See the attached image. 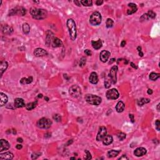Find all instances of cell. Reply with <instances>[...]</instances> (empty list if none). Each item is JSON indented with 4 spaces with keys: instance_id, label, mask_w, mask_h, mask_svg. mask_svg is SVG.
Masks as SVG:
<instances>
[{
    "instance_id": "obj_53",
    "label": "cell",
    "mask_w": 160,
    "mask_h": 160,
    "mask_svg": "<svg viewBox=\"0 0 160 160\" xmlns=\"http://www.w3.org/2000/svg\"><path fill=\"white\" fill-rule=\"evenodd\" d=\"M125 45H126V41L124 40H123L121 42V47H124L125 46Z\"/></svg>"
},
{
    "instance_id": "obj_38",
    "label": "cell",
    "mask_w": 160,
    "mask_h": 160,
    "mask_svg": "<svg viewBox=\"0 0 160 160\" xmlns=\"http://www.w3.org/2000/svg\"><path fill=\"white\" fill-rule=\"evenodd\" d=\"M53 118L54 119V120L57 121V122H60L61 121V116L58 114H55L53 116Z\"/></svg>"
},
{
    "instance_id": "obj_54",
    "label": "cell",
    "mask_w": 160,
    "mask_h": 160,
    "mask_svg": "<svg viewBox=\"0 0 160 160\" xmlns=\"http://www.w3.org/2000/svg\"><path fill=\"white\" fill-rule=\"evenodd\" d=\"M17 141L19 143H22L23 141V139H22L21 138H18L17 139Z\"/></svg>"
},
{
    "instance_id": "obj_39",
    "label": "cell",
    "mask_w": 160,
    "mask_h": 160,
    "mask_svg": "<svg viewBox=\"0 0 160 160\" xmlns=\"http://www.w3.org/2000/svg\"><path fill=\"white\" fill-rule=\"evenodd\" d=\"M149 18L148 17L147 14H144V15H143L142 16H141V17L139 18V21H140L141 22H143L144 21H146V20H149Z\"/></svg>"
},
{
    "instance_id": "obj_16",
    "label": "cell",
    "mask_w": 160,
    "mask_h": 160,
    "mask_svg": "<svg viewBox=\"0 0 160 160\" xmlns=\"http://www.w3.org/2000/svg\"><path fill=\"white\" fill-rule=\"evenodd\" d=\"M51 44L53 48H58V47L63 46V42L61 41V40H59V38H56V37H54L53 38Z\"/></svg>"
},
{
    "instance_id": "obj_35",
    "label": "cell",
    "mask_w": 160,
    "mask_h": 160,
    "mask_svg": "<svg viewBox=\"0 0 160 160\" xmlns=\"http://www.w3.org/2000/svg\"><path fill=\"white\" fill-rule=\"evenodd\" d=\"M86 59L85 57H82L80 59V61H79V66L83 68V67L85 66V65H86Z\"/></svg>"
},
{
    "instance_id": "obj_3",
    "label": "cell",
    "mask_w": 160,
    "mask_h": 160,
    "mask_svg": "<svg viewBox=\"0 0 160 160\" xmlns=\"http://www.w3.org/2000/svg\"><path fill=\"white\" fill-rule=\"evenodd\" d=\"M85 100L88 103L94 105V106H98L102 101V99L101 97H99L97 95L92 94H87L85 96Z\"/></svg>"
},
{
    "instance_id": "obj_58",
    "label": "cell",
    "mask_w": 160,
    "mask_h": 160,
    "mask_svg": "<svg viewBox=\"0 0 160 160\" xmlns=\"http://www.w3.org/2000/svg\"><path fill=\"white\" fill-rule=\"evenodd\" d=\"M72 143H73V139H71V141H70V140L68 142V143H67V146L69 144H71Z\"/></svg>"
},
{
    "instance_id": "obj_10",
    "label": "cell",
    "mask_w": 160,
    "mask_h": 160,
    "mask_svg": "<svg viewBox=\"0 0 160 160\" xmlns=\"http://www.w3.org/2000/svg\"><path fill=\"white\" fill-rule=\"evenodd\" d=\"M107 135V130L104 126H101L99 128V131L98 133L97 136H96V140L102 141V139Z\"/></svg>"
},
{
    "instance_id": "obj_41",
    "label": "cell",
    "mask_w": 160,
    "mask_h": 160,
    "mask_svg": "<svg viewBox=\"0 0 160 160\" xmlns=\"http://www.w3.org/2000/svg\"><path fill=\"white\" fill-rule=\"evenodd\" d=\"M111 81L108 80V79H106V81H104V86L106 88H109L111 86Z\"/></svg>"
},
{
    "instance_id": "obj_44",
    "label": "cell",
    "mask_w": 160,
    "mask_h": 160,
    "mask_svg": "<svg viewBox=\"0 0 160 160\" xmlns=\"http://www.w3.org/2000/svg\"><path fill=\"white\" fill-rule=\"evenodd\" d=\"M95 3L96 5L100 6L103 3V0H97V1L95 2Z\"/></svg>"
},
{
    "instance_id": "obj_36",
    "label": "cell",
    "mask_w": 160,
    "mask_h": 160,
    "mask_svg": "<svg viewBox=\"0 0 160 160\" xmlns=\"http://www.w3.org/2000/svg\"><path fill=\"white\" fill-rule=\"evenodd\" d=\"M147 15L149 18H152V19H154V18H155V17H156V13H155L154 11H152V10H149V11L148 12Z\"/></svg>"
},
{
    "instance_id": "obj_60",
    "label": "cell",
    "mask_w": 160,
    "mask_h": 160,
    "mask_svg": "<svg viewBox=\"0 0 160 160\" xmlns=\"http://www.w3.org/2000/svg\"><path fill=\"white\" fill-rule=\"evenodd\" d=\"M160 104L159 103V104H158V106H157V110H158V111H160Z\"/></svg>"
},
{
    "instance_id": "obj_26",
    "label": "cell",
    "mask_w": 160,
    "mask_h": 160,
    "mask_svg": "<svg viewBox=\"0 0 160 160\" xmlns=\"http://www.w3.org/2000/svg\"><path fill=\"white\" fill-rule=\"evenodd\" d=\"M8 66V64L6 61H2L0 65V71H1V76H2L3 73L6 70Z\"/></svg>"
},
{
    "instance_id": "obj_51",
    "label": "cell",
    "mask_w": 160,
    "mask_h": 160,
    "mask_svg": "<svg viewBox=\"0 0 160 160\" xmlns=\"http://www.w3.org/2000/svg\"><path fill=\"white\" fill-rule=\"evenodd\" d=\"M74 3L76 4V5L78 6H80V1H77V0H76V1H74Z\"/></svg>"
},
{
    "instance_id": "obj_11",
    "label": "cell",
    "mask_w": 160,
    "mask_h": 160,
    "mask_svg": "<svg viewBox=\"0 0 160 160\" xmlns=\"http://www.w3.org/2000/svg\"><path fill=\"white\" fill-rule=\"evenodd\" d=\"M110 56V52L108 51H102L99 54V59L103 63H106Z\"/></svg>"
},
{
    "instance_id": "obj_1",
    "label": "cell",
    "mask_w": 160,
    "mask_h": 160,
    "mask_svg": "<svg viewBox=\"0 0 160 160\" xmlns=\"http://www.w3.org/2000/svg\"><path fill=\"white\" fill-rule=\"evenodd\" d=\"M30 14L34 19L36 20H43L46 18L48 13L43 9H38L36 8H32L30 9Z\"/></svg>"
},
{
    "instance_id": "obj_48",
    "label": "cell",
    "mask_w": 160,
    "mask_h": 160,
    "mask_svg": "<svg viewBox=\"0 0 160 160\" xmlns=\"http://www.w3.org/2000/svg\"><path fill=\"white\" fill-rule=\"evenodd\" d=\"M130 65H131V66L132 67V68H135V69H138V67L136 66V65L134 64V63H133V62H131L130 63Z\"/></svg>"
},
{
    "instance_id": "obj_17",
    "label": "cell",
    "mask_w": 160,
    "mask_h": 160,
    "mask_svg": "<svg viewBox=\"0 0 160 160\" xmlns=\"http://www.w3.org/2000/svg\"><path fill=\"white\" fill-rule=\"evenodd\" d=\"M90 83L92 84H97L98 82V76L96 72H92L89 78Z\"/></svg>"
},
{
    "instance_id": "obj_42",
    "label": "cell",
    "mask_w": 160,
    "mask_h": 160,
    "mask_svg": "<svg viewBox=\"0 0 160 160\" xmlns=\"http://www.w3.org/2000/svg\"><path fill=\"white\" fill-rule=\"evenodd\" d=\"M85 153H86V156L85 158V160H91L92 158V156L90 152L88 150H85Z\"/></svg>"
},
{
    "instance_id": "obj_20",
    "label": "cell",
    "mask_w": 160,
    "mask_h": 160,
    "mask_svg": "<svg viewBox=\"0 0 160 160\" xmlns=\"http://www.w3.org/2000/svg\"><path fill=\"white\" fill-rule=\"evenodd\" d=\"M102 141L104 145L108 146L110 145V144H111L113 141V137L111 135H106V136L103 139Z\"/></svg>"
},
{
    "instance_id": "obj_21",
    "label": "cell",
    "mask_w": 160,
    "mask_h": 160,
    "mask_svg": "<svg viewBox=\"0 0 160 160\" xmlns=\"http://www.w3.org/2000/svg\"><path fill=\"white\" fill-rule=\"evenodd\" d=\"M2 32L4 34H11L13 32V28L8 25H6L3 28Z\"/></svg>"
},
{
    "instance_id": "obj_25",
    "label": "cell",
    "mask_w": 160,
    "mask_h": 160,
    "mask_svg": "<svg viewBox=\"0 0 160 160\" xmlns=\"http://www.w3.org/2000/svg\"><path fill=\"white\" fill-rule=\"evenodd\" d=\"M124 107H125V105H124V103L121 101H119L116 106V110L118 113H121L124 111Z\"/></svg>"
},
{
    "instance_id": "obj_4",
    "label": "cell",
    "mask_w": 160,
    "mask_h": 160,
    "mask_svg": "<svg viewBox=\"0 0 160 160\" xmlns=\"http://www.w3.org/2000/svg\"><path fill=\"white\" fill-rule=\"evenodd\" d=\"M101 20L102 18L101 14L98 11H95L90 16V23L93 26L99 25L101 23Z\"/></svg>"
},
{
    "instance_id": "obj_43",
    "label": "cell",
    "mask_w": 160,
    "mask_h": 160,
    "mask_svg": "<svg viewBox=\"0 0 160 160\" xmlns=\"http://www.w3.org/2000/svg\"><path fill=\"white\" fill-rule=\"evenodd\" d=\"M155 125H156V130H158V131H160V121L159 119H158V120L156 121V122H155Z\"/></svg>"
},
{
    "instance_id": "obj_30",
    "label": "cell",
    "mask_w": 160,
    "mask_h": 160,
    "mask_svg": "<svg viewBox=\"0 0 160 160\" xmlns=\"http://www.w3.org/2000/svg\"><path fill=\"white\" fill-rule=\"evenodd\" d=\"M150 102V99H148V98H142L141 99H138V101H137V104H138L139 106H143L144 104H146V103H148Z\"/></svg>"
},
{
    "instance_id": "obj_37",
    "label": "cell",
    "mask_w": 160,
    "mask_h": 160,
    "mask_svg": "<svg viewBox=\"0 0 160 160\" xmlns=\"http://www.w3.org/2000/svg\"><path fill=\"white\" fill-rule=\"evenodd\" d=\"M126 134H124V133H119L118 135V138L120 141L124 140V139L126 138Z\"/></svg>"
},
{
    "instance_id": "obj_14",
    "label": "cell",
    "mask_w": 160,
    "mask_h": 160,
    "mask_svg": "<svg viewBox=\"0 0 160 160\" xmlns=\"http://www.w3.org/2000/svg\"><path fill=\"white\" fill-rule=\"evenodd\" d=\"M34 55L36 57H40V56H46L48 54V53L46 50H45L43 48H36L35 50L34 51Z\"/></svg>"
},
{
    "instance_id": "obj_32",
    "label": "cell",
    "mask_w": 160,
    "mask_h": 160,
    "mask_svg": "<svg viewBox=\"0 0 160 160\" xmlns=\"http://www.w3.org/2000/svg\"><path fill=\"white\" fill-rule=\"evenodd\" d=\"M160 74L158 73H150L149 76V78L150 80H152V81H156L157 79H158L160 78Z\"/></svg>"
},
{
    "instance_id": "obj_34",
    "label": "cell",
    "mask_w": 160,
    "mask_h": 160,
    "mask_svg": "<svg viewBox=\"0 0 160 160\" xmlns=\"http://www.w3.org/2000/svg\"><path fill=\"white\" fill-rule=\"evenodd\" d=\"M106 27L108 28H111L113 26V21L111 18H108L107 20H106Z\"/></svg>"
},
{
    "instance_id": "obj_62",
    "label": "cell",
    "mask_w": 160,
    "mask_h": 160,
    "mask_svg": "<svg viewBox=\"0 0 160 160\" xmlns=\"http://www.w3.org/2000/svg\"><path fill=\"white\" fill-rule=\"evenodd\" d=\"M71 160H75V158H74V157H71V158H70Z\"/></svg>"
},
{
    "instance_id": "obj_24",
    "label": "cell",
    "mask_w": 160,
    "mask_h": 160,
    "mask_svg": "<svg viewBox=\"0 0 160 160\" xmlns=\"http://www.w3.org/2000/svg\"><path fill=\"white\" fill-rule=\"evenodd\" d=\"M92 46L95 49H99L102 47V41L101 40H98V41H91Z\"/></svg>"
},
{
    "instance_id": "obj_28",
    "label": "cell",
    "mask_w": 160,
    "mask_h": 160,
    "mask_svg": "<svg viewBox=\"0 0 160 160\" xmlns=\"http://www.w3.org/2000/svg\"><path fill=\"white\" fill-rule=\"evenodd\" d=\"M121 150H114V149H112V150H110V151L108 152V158H114V157L117 156L118 155H119V153H120Z\"/></svg>"
},
{
    "instance_id": "obj_27",
    "label": "cell",
    "mask_w": 160,
    "mask_h": 160,
    "mask_svg": "<svg viewBox=\"0 0 160 160\" xmlns=\"http://www.w3.org/2000/svg\"><path fill=\"white\" fill-rule=\"evenodd\" d=\"M33 77L32 76H29L28 78H23L21 80H20V83L21 85H26V84H30L32 83Z\"/></svg>"
},
{
    "instance_id": "obj_9",
    "label": "cell",
    "mask_w": 160,
    "mask_h": 160,
    "mask_svg": "<svg viewBox=\"0 0 160 160\" xmlns=\"http://www.w3.org/2000/svg\"><path fill=\"white\" fill-rule=\"evenodd\" d=\"M118 66H113L112 67L110 71V77L111 78V81L113 84H116L117 81L116 74L118 72Z\"/></svg>"
},
{
    "instance_id": "obj_29",
    "label": "cell",
    "mask_w": 160,
    "mask_h": 160,
    "mask_svg": "<svg viewBox=\"0 0 160 160\" xmlns=\"http://www.w3.org/2000/svg\"><path fill=\"white\" fill-rule=\"evenodd\" d=\"M37 104H38V101H36L33 103H29L26 104L25 107L26 108V110H28V111H31V110H33V109L36 108V106H37Z\"/></svg>"
},
{
    "instance_id": "obj_57",
    "label": "cell",
    "mask_w": 160,
    "mask_h": 160,
    "mask_svg": "<svg viewBox=\"0 0 160 160\" xmlns=\"http://www.w3.org/2000/svg\"><path fill=\"white\" fill-rule=\"evenodd\" d=\"M139 56H141V57H143V53H142V51L139 52Z\"/></svg>"
},
{
    "instance_id": "obj_31",
    "label": "cell",
    "mask_w": 160,
    "mask_h": 160,
    "mask_svg": "<svg viewBox=\"0 0 160 160\" xmlns=\"http://www.w3.org/2000/svg\"><path fill=\"white\" fill-rule=\"evenodd\" d=\"M23 33L25 34H28L30 31V26L29 25V24L24 23L23 25Z\"/></svg>"
},
{
    "instance_id": "obj_22",
    "label": "cell",
    "mask_w": 160,
    "mask_h": 160,
    "mask_svg": "<svg viewBox=\"0 0 160 160\" xmlns=\"http://www.w3.org/2000/svg\"><path fill=\"white\" fill-rule=\"evenodd\" d=\"M128 6L131 8V9H128L127 10V14L128 15H131L133 14V13H135L137 11V9H138L136 5L135 4L132 3L128 4Z\"/></svg>"
},
{
    "instance_id": "obj_5",
    "label": "cell",
    "mask_w": 160,
    "mask_h": 160,
    "mask_svg": "<svg viewBox=\"0 0 160 160\" xmlns=\"http://www.w3.org/2000/svg\"><path fill=\"white\" fill-rule=\"evenodd\" d=\"M37 126L41 129H48L52 124V121L46 118H42L38 121L36 123Z\"/></svg>"
},
{
    "instance_id": "obj_49",
    "label": "cell",
    "mask_w": 160,
    "mask_h": 160,
    "mask_svg": "<svg viewBox=\"0 0 160 160\" xmlns=\"http://www.w3.org/2000/svg\"><path fill=\"white\" fill-rule=\"evenodd\" d=\"M123 159H124V160H128V158H127L125 155H123V156L119 158V160H123Z\"/></svg>"
},
{
    "instance_id": "obj_56",
    "label": "cell",
    "mask_w": 160,
    "mask_h": 160,
    "mask_svg": "<svg viewBox=\"0 0 160 160\" xmlns=\"http://www.w3.org/2000/svg\"><path fill=\"white\" fill-rule=\"evenodd\" d=\"M137 49L138 51V52H141V46H138L137 48Z\"/></svg>"
},
{
    "instance_id": "obj_23",
    "label": "cell",
    "mask_w": 160,
    "mask_h": 160,
    "mask_svg": "<svg viewBox=\"0 0 160 160\" xmlns=\"http://www.w3.org/2000/svg\"><path fill=\"white\" fill-rule=\"evenodd\" d=\"M0 98H1V101H0V105L1 106H3L7 103L8 99V96L3 93H0Z\"/></svg>"
},
{
    "instance_id": "obj_61",
    "label": "cell",
    "mask_w": 160,
    "mask_h": 160,
    "mask_svg": "<svg viewBox=\"0 0 160 160\" xmlns=\"http://www.w3.org/2000/svg\"><path fill=\"white\" fill-rule=\"evenodd\" d=\"M45 99L46 100V101H49V98H48V97H45Z\"/></svg>"
},
{
    "instance_id": "obj_18",
    "label": "cell",
    "mask_w": 160,
    "mask_h": 160,
    "mask_svg": "<svg viewBox=\"0 0 160 160\" xmlns=\"http://www.w3.org/2000/svg\"><path fill=\"white\" fill-rule=\"evenodd\" d=\"M54 37V34L51 31H47L46 38V44L47 46H49L51 45V41Z\"/></svg>"
},
{
    "instance_id": "obj_19",
    "label": "cell",
    "mask_w": 160,
    "mask_h": 160,
    "mask_svg": "<svg viewBox=\"0 0 160 160\" xmlns=\"http://www.w3.org/2000/svg\"><path fill=\"white\" fill-rule=\"evenodd\" d=\"M13 154L11 152H6L4 153H1L0 155L1 160H12L13 158Z\"/></svg>"
},
{
    "instance_id": "obj_59",
    "label": "cell",
    "mask_w": 160,
    "mask_h": 160,
    "mask_svg": "<svg viewBox=\"0 0 160 160\" xmlns=\"http://www.w3.org/2000/svg\"><path fill=\"white\" fill-rule=\"evenodd\" d=\"M38 97L39 98H41L43 97V94H38Z\"/></svg>"
},
{
    "instance_id": "obj_6",
    "label": "cell",
    "mask_w": 160,
    "mask_h": 160,
    "mask_svg": "<svg viewBox=\"0 0 160 160\" xmlns=\"http://www.w3.org/2000/svg\"><path fill=\"white\" fill-rule=\"evenodd\" d=\"M69 93L72 97L75 98H78L81 94V88L78 85H73L69 90Z\"/></svg>"
},
{
    "instance_id": "obj_13",
    "label": "cell",
    "mask_w": 160,
    "mask_h": 160,
    "mask_svg": "<svg viewBox=\"0 0 160 160\" xmlns=\"http://www.w3.org/2000/svg\"><path fill=\"white\" fill-rule=\"evenodd\" d=\"M146 152H147V151H146V149L144 148L139 147L136 148V149L134 151V155H135L136 156L138 157L143 156H144V155H146Z\"/></svg>"
},
{
    "instance_id": "obj_12",
    "label": "cell",
    "mask_w": 160,
    "mask_h": 160,
    "mask_svg": "<svg viewBox=\"0 0 160 160\" xmlns=\"http://www.w3.org/2000/svg\"><path fill=\"white\" fill-rule=\"evenodd\" d=\"M10 147L9 142L6 139H1L0 141V152H2L4 150H8Z\"/></svg>"
},
{
    "instance_id": "obj_47",
    "label": "cell",
    "mask_w": 160,
    "mask_h": 160,
    "mask_svg": "<svg viewBox=\"0 0 160 160\" xmlns=\"http://www.w3.org/2000/svg\"><path fill=\"white\" fill-rule=\"evenodd\" d=\"M51 136V134L49 133H46L45 135V138H50V137Z\"/></svg>"
},
{
    "instance_id": "obj_33",
    "label": "cell",
    "mask_w": 160,
    "mask_h": 160,
    "mask_svg": "<svg viewBox=\"0 0 160 160\" xmlns=\"http://www.w3.org/2000/svg\"><path fill=\"white\" fill-rule=\"evenodd\" d=\"M80 3L85 6H91L93 4V1L91 0H82Z\"/></svg>"
},
{
    "instance_id": "obj_52",
    "label": "cell",
    "mask_w": 160,
    "mask_h": 160,
    "mask_svg": "<svg viewBox=\"0 0 160 160\" xmlns=\"http://www.w3.org/2000/svg\"><path fill=\"white\" fill-rule=\"evenodd\" d=\"M147 93L148 94H153V90H151V89H149V90H148Z\"/></svg>"
},
{
    "instance_id": "obj_8",
    "label": "cell",
    "mask_w": 160,
    "mask_h": 160,
    "mask_svg": "<svg viewBox=\"0 0 160 160\" xmlns=\"http://www.w3.org/2000/svg\"><path fill=\"white\" fill-rule=\"evenodd\" d=\"M26 14V9L23 7H16L11 9L9 13V16H13L15 15H20L25 16Z\"/></svg>"
},
{
    "instance_id": "obj_40",
    "label": "cell",
    "mask_w": 160,
    "mask_h": 160,
    "mask_svg": "<svg viewBox=\"0 0 160 160\" xmlns=\"http://www.w3.org/2000/svg\"><path fill=\"white\" fill-rule=\"evenodd\" d=\"M41 153H33L32 155H31V158H32L33 160H36V159L38 158V157L41 156Z\"/></svg>"
},
{
    "instance_id": "obj_46",
    "label": "cell",
    "mask_w": 160,
    "mask_h": 160,
    "mask_svg": "<svg viewBox=\"0 0 160 160\" xmlns=\"http://www.w3.org/2000/svg\"><path fill=\"white\" fill-rule=\"evenodd\" d=\"M129 116H130V120H131V122H132V123L135 122V119H134V115H132V114H130V115H129Z\"/></svg>"
},
{
    "instance_id": "obj_50",
    "label": "cell",
    "mask_w": 160,
    "mask_h": 160,
    "mask_svg": "<svg viewBox=\"0 0 160 160\" xmlns=\"http://www.w3.org/2000/svg\"><path fill=\"white\" fill-rule=\"evenodd\" d=\"M16 149H21L22 148H23V146H22L21 144H17V145H16Z\"/></svg>"
},
{
    "instance_id": "obj_15",
    "label": "cell",
    "mask_w": 160,
    "mask_h": 160,
    "mask_svg": "<svg viewBox=\"0 0 160 160\" xmlns=\"http://www.w3.org/2000/svg\"><path fill=\"white\" fill-rule=\"evenodd\" d=\"M14 104H15V107L17 108H23V107L26 106V104L25 103V101H24L23 99L20 98H16V99H15Z\"/></svg>"
},
{
    "instance_id": "obj_2",
    "label": "cell",
    "mask_w": 160,
    "mask_h": 160,
    "mask_svg": "<svg viewBox=\"0 0 160 160\" xmlns=\"http://www.w3.org/2000/svg\"><path fill=\"white\" fill-rule=\"evenodd\" d=\"M67 27L68 28L69 34L70 38L73 41L76 40L77 32H76V26L74 21L73 19H68L67 21Z\"/></svg>"
},
{
    "instance_id": "obj_55",
    "label": "cell",
    "mask_w": 160,
    "mask_h": 160,
    "mask_svg": "<svg viewBox=\"0 0 160 160\" xmlns=\"http://www.w3.org/2000/svg\"><path fill=\"white\" fill-rule=\"evenodd\" d=\"M115 60H116V59H115V58H112V59H111V61L109 62V64H110V65H111V64H112V63H113V62H115Z\"/></svg>"
},
{
    "instance_id": "obj_7",
    "label": "cell",
    "mask_w": 160,
    "mask_h": 160,
    "mask_svg": "<svg viewBox=\"0 0 160 160\" xmlns=\"http://www.w3.org/2000/svg\"><path fill=\"white\" fill-rule=\"evenodd\" d=\"M119 96V92L116 89L113 88L106 92V98L108 99H116Z\"/></svg>"
},
{
    "instance_id": "obj_45",
    "label": "cell",
    "mask_w": 160,
    "mask_h": 160,
    "mask_svg": "<svg viewBox=\"0 0 160 160\" xmlns=\"http://www.w3.org/2000/svg\"><path fill=\"white\" fill-rule=\"evenodd\" d=\"M85 53L88 56H91V51L90 49H86L85 50Z\"/></svg>"
}]
</instances>
